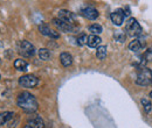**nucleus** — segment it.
<instances>
[{
  "label": "nucleus",
  "instance_id": "obj_2",
  "mask_svg": "<svg viewBox=\"0 0 152 128\" xmlns=\"http://www.w3.org/2000/svg\"><path fill=\"white\" fill-rule=\"evenodd\" d=\"M137 85L140 86H148L152 83V71L149 68H142L137 74L136 79Z\"/></svg>",
  "mask_w": 152,
  "mask_h": 128
},
{
  "label": "nucleus",
  "instance_id": "obj_16",
  "mask_svg": "<svg viewBox=\"0 0 152 128\" xmlns=\"http://www.w3.org/2000/svg\"><path fill=\"white\" fill-rule=\"evenodd\" d=\"M142 48H143V44H142V42H140L138 38H137V40H133V41H131V42L129 43V49H130L132 53H138V51H140Z\"/></svg>",
  "mask_w": 152,
  "mask_h": 128
},
{
  "label": "nucleus",
  "instance_id": "obj_11",
  "mask_svg": "<svg viewBox=\"0 0 152 128\" xmlns=\"http://www.w3.org/2000/svg\"><path fill=\"white\" fill-rule=\"evenodd\" d=\"M27 128H43L45 125H43V120L41 119V116L39 115H34L33 118H31L26 125Z\"/></svg>",
  "mask_w": 152,
  "mask_h": 128
},
{
  "label": "nucleus",
  "instance_id": "obj_26",
  "mask_svg": "<svg viewBox=\"0 0 152 128\" xmlns=\"http://www.w3.org/2000/svg\"><path fill=\"white\" fill-rule=\"evenodd\" d=\"M151 84H152V83H151Z\"/></svg>",
  "mask_w": 152,
  "mask_h": 128
},
{
  "label": "nucleus",
  "instance_id": "obj_7",
  "mask_svg": "<svg viewBox=\"0 0 152 128\" xmlns=\"http://www.w3.org/2000/svg\"><path fill=\"white\" fill-rule=\"evenodd\" d=\"M39 30H40V33L42 34V35H45V36H48L50 37V38H58L60 37V34L55 32V30H53L48 25H46V23H41L40 26H39Z\"/></svg>",
  "mask_w": 152,
  "mask_h": 128
},
{
  "label": "nucleus",
  "instance_id": "obj_17",
  "mask_svg": "<svg viewBox=\"0 0 152 128\" xmlns=\"http://www.w3.org/2000/svg\"><path fill=\"white\" fill-rule=\"evenodd\" d=\"M108 54V48L107 46H99L97 48V51H96V57L99 59V61H103Z\"/></svg>",
  "mask_w": 152,
  "mask_h": 128
},
{
  "label": "nucleus",
  "instance_id": "obj_8",
  "mask_svg": "<svg viewBox=\"0 0 152 128\" xmlns=\"http://www.w3.org/2000/svg\"><path fill=\"white\" fill-rule=\"evenodd\" d=\"M110 19H111V21H113L115 26H121L124 22L125 13H124L123 9H116L110 14Z\"/></svg>",
  "mask_w": 152,
  "mask_h": 128
},
{
  "label": "nucleus",
  "instance_id": "obj_24",
  "mask_svg": "<svg viewBox=\"0 0 152 128\" xmlns=\"http://www.w3.org/2000/svg\"><path fill=\"white\" fill-rule=\"evenodd\" d=\"M150 97H151V99H152V91L150 92Z\"/></svg>",
  "mask_w": 152,
  "mask_h": 128
},
{
  "label": "nucleus",
  "instance_id": "obj_15",
  "mask_svg": "<svg viewBox=\"0 0 152 128\" xmlns=\"http://www.w3.org/2000/svg\"><path fill=\"white\" fill-rule=\"evenodd\" d=\"M14 68L19 71H26L28 68V63L22 58H18L14 61Z\"/></svg>",
  "mask_w": 152,
  "mask_h": 128
},
{
  "label": "nucleus",
  "instance_id": "obj_6",
  "mask_svg": "<svg viewBox=\"0 0 152 128\" xmlns=\"http://www.w3.org/2000/svg\"><path fill=\"white\" fill-rule=\"evenodd\" d=\"M53 23H54L55 27H57L60 30H62L64 33H70V32L75 30V27L73 25H70V23H68V22H66V21H63V20L58 18L53 19Z\"/></svg>",
  "mask_w": 152,
  "mask_h": 128
},
{
  "label": "nucleus",
  "instance_id": "obj_21",
  "mask_svg": "<svg viewBox=\"0 0 152 128\" xmlns=\"http://www.w3.org/2000/svg\"><path fill=\"white\" fill-rule=\"evenodd\" d=\"M114 37L116 38V41H119V42H124L125 41V37H126V35L123 33V32H115L114 34Z\"/></svg>",
  "mask_w": 152,
  "mask_h": 128
},
{
  "label": "nucleus",
  "instance_id": "obj_25",
  "mask_svg": "<svg viewBox=\"0 0 152 128\" xmlns=\"http://www.w3.org/2000/svg\"><path fill=\"white\" fill-rule=\"evenodd\" d=\"M0 63H1V59H0Z\"/></svg>",
  "mask_w": 152,
  "mask_h": 128
},
{
  "label": "nucleus",
  "instance_id": "obj_20",
  "mask_svg": "<svg viewBox=\"0 0 152 128\" xmlns=\"http://www.w3.org/2000/svg\"><path fill=\"white\" fill-rule=\"evenodd\" d=\"M140 103H142V105H143V108L144 111L146 112V113H150L152 110V104L151 101L148 99V98H143L142 100H140Z\"/></svg>",
  "mask_w": 152,
  "mask_h": 128
},
{
  "label": "nucleus",
  "instance_id": "obj_4",
  "mask_svg": "<svg viewBox=\"0 0 152 128\" xmlns=\"http://www.w3.org/2000/svg\"><path fill=\"white\" fill-rule=\"evenodd\" d=\"M39 84V79L34 74H25L19 78V85L26 89H32L35 88Z\"/></svg>",
  "mask_w": 152,
  "mask_h": 128
},
{
  "label": "nucleus",
  "instance_id": "obj_14",
  "mask_svg": "<svg viewBox=\"0 0 152 128\" xmlns=\"http://www.w3.org/2000/svg\"><path fill=\"white\" fill-rule=\"evenodd\" d=\"M102 42V40H101V37L97 36V35H90V36H88V42H87V44H88V47H90V48H98L99 47V43Z\"/></svg>",
  "mask_w": 152,
  "mask_h": 128
},
{
  "label": "nucleus",
  "instance_id": "obj_9",
  "mask_svg": "<svg viewBox=\"0 0 152 128\" xmlns=\"http://www.w3.org/2000/svg\"><path fill=\"white\" fill-rule=\"evenodd\" d=\"M81 14L87 18L88 20H96L98 18V11L96 9L95 7H91V6H88V7H84L82 11H81Z\"/></svg>",
  "mask_w": 152,
  "mask_h": 128
},
{
  "label": "nucleus",
  "instance_id": "obj_1",
  "mask_svg": "<svg viewBox=\"0 0 152 128\" xmlns=\"http://www.w3.org/2000/svg\"><path fill=\"white\" fill-rule=\"evenodd\" d=\"M17 105L19 106L20 108L27 112V113H34L38 110V101H37V98L27 91L21 92L19 95H18V99H17Z\"/></svg>",
  "mask_w": 152,
  "mask_h": 128
},
{
  "label": "nucleus",
  "instance_id": "obj_13",
  "mask_svg": "<svg viewBox=\"0 0 152 128\" xmlns=\"http://www.w3.org/2000/svg\"><path fill=\"white\" fill-rule=\"evenodd\" d=\"M14 116H15L14 112H4V113H0V126L8 124Z\"/></svg>",
  "mask_w": 152,
  "mask_h": 128
},
{
  "label": "nucleus",
  "instance_id": "obj_12",
  "mask_svg": "<svg viewBox=\"0 0 152 128\" xmlns=\"http://www.w3.org/2000/svg\"><path fill=\"white\" fill-rule=\"evenodd\" d=\"M60 62L64 68H68L73 64V56L69 53H61L60 55Z\"/></svg>",
  "mask_w": 152,
  "mask_h": 128
},
{
  "label": "nucleus",
  "instance_id": "obj_3",
  "mask_svg": "<svg viewBox=\"0 0 152 128\" xmlns=\"http://www.w3.org/2000/svg\"><path fill=\"white\" fill-rule=\"evenodd\" d=\"M125 30H126V34L129 36H138L140 33H142V27L138 23V21L134 18H130L126 22V26H125Z\"/></svg>",
  "mask_w": 152,
  "mask_h": 128
},
{
  "label": "nucleus",
  "instance_id": "obj_5",
  "mask_svg": "<svg viewBox=\"0 0 152 128\" xmlns=\"http://www.w3.org/2000/svg\"><path fill=\"white\" fill-rule=\"evenodd\" d=\"M19 53L23 57H33L35 55V47L28 41H21L19 47Z\"/></svg>",
  "mask_w": 152,
  "mask_h": 128
},
{
  "label": "nucleus",
  "instance_id": "obj_22",
  "mask_svg": "<svg viewBox=\"0 0 152 128\" xmlns=\"http://www.w3.org/2000/svg\"><path fill=\"white\" fill-rule=\"evenodd\" d=\"M87 42H88V36L86 34H82L77 38V44L78 46H84V44H87Z\"/></svg>",
  "mask_w": 152,
  "mask_h": 128
},
{
  "label": "nucleus",
  "instance_id": "obj_10",
  "mask_svg": "<svg viewBox=\"0 0 152 128\" xmlns=\"http://www.w3.org/2000/svg\"><path fill=\"white\" fill-rule=\"evenodd\" d=\"M58 19H61V20L73 25L75 22L76 17L74 13H72V12H69L67 9H61V11H58Z\"/></svg>",
  "mask_w": 152,
  "mask_h": 128
},
{
  "label": "nucleus",
  "instance_id": "obj_19",
  "mask_svg": "<svg viewBox=\"0 0 152 128\" xmlns=\"http://www.w3.org/2000/svg\"><path fill=\"white\" fill-rule=\"evenodd\" d=\"M39 57H40V59H42V61H48L49 58H50V51L48 50V49H46V48H41V49H39Z\"/></svg>",
  "mask_w": 152,
  "mask_h": 128
},
{
  "label": "nucleus",
  "instance_id": "obj_18",
  "mask_svg": "<svg viewBox=\"0 0 152 128\" xmlns=\"http://www.w3.org/2000/svg\"><path fill=\"white\" fill-rule=\"evenodd\" d=\"M89 32L93 34V35H99L101 33H102V30H103V28H102V26L101 25H98V23H94V25H91V26H89Z\"/></svg>",
  "mask_w": 152,
  "mask_h": 128
},
{
  "label": "nucleus",
  "instance_id": "obj_23",
  "mask_svg": "<svg viewBox=\"0 0 152 128\" xmlns=\"http://www.w3.org/2000/svg\"><path fill=\"white\" fill-rule=\"evenodd\" d=\"M143 58H144V61H146V62H152V48L149 49L148 51H145V54L143 55Z\"/></svg>",
  "mask_w": 152,
  "mask_h": 128
}]
</instances>
